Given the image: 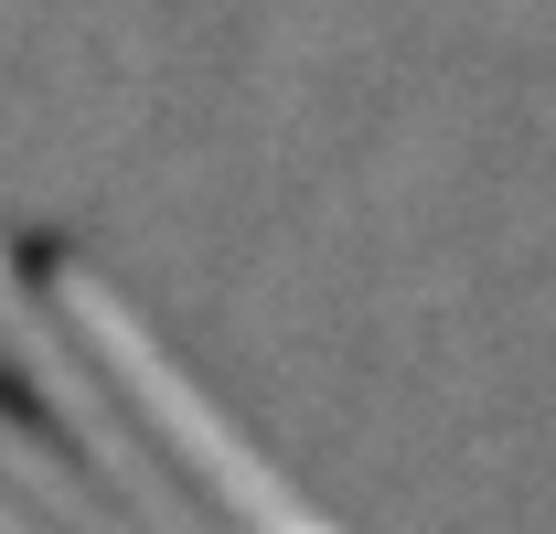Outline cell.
Wrapping results in <instances>:
<instances>
[{"label":"cell","instance_id":"1","mask_svg":"<svg viewBox=\"0 0 556 534\" xmlns=\"http://www.w3.org/2000/svg\"><path fill=\"white\" fill-rule=\"evenodd\" d=\"M33 278H43V300L65 310V332L86 342V364L108 374V396L129 406V428L150 438V460L172 470L214 524H236V534H343L182 364H172V342L129 310V289H118L108 267H86L75 246H33Z\"/></svg>","mask_w":556,"mask_h":534},{"label":"cell","instance_id":"2","mask_svg":"<svg viewBox=\"0 0 556 534\" xmlns=\"http://www.w3.org/2000/svg\"><path fill=\"white\" fill-rule=\"evenodd\" d=\"M0 374L22 385V406L43 417V438L65 449L139 534H236L214 524L204 503L172 481V470L150 460V438L129 428V406L108 396V374L86 364V342L65 332V310L43 300V278H33V246L22 236H0Z\"/></svg>","mask_w":556,"mask_h":534},{"label":"cell","instance_id":"3","mask_svg":"<svg viewBox=\"0 0 556 534\" xmlns=\"http://www.w3.org/2000/svg\"><path fill=\"white\" fill-rule=\"evenodd\" d=\"M0 492H11V503H33L54 534H139L129 513H118V503H108V492H97V481L43 438V417H33V406H11V396H0Z\"/></svg>","mask_w":556,"mask_h":534},{"label":"cell","instance_id":"4","mask_svg":"<svg viewBox=\"0 0 556 534\" xmlns=\"http://www.w3.org/2000/svg\"><path fill=\"white\" fill-rule=\"evenodd\" d=\"M0 534H54V524H43L33 503H11V492H0Z\"/></svg>","mask_w":556,"mask_h":534}]
</instances>
